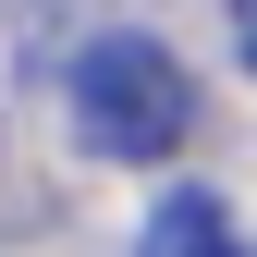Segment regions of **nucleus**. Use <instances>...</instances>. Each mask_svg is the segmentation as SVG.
<instances>
[{
  "label": "nucleus",
  "instance_id": "obj_1",
  "mask_svg": "<svg viewBox=\"0 0 257 257\" xmlns=\"http://www.w3.org/2000/svg\"><path fill=\"white\" fill-rule=\"evenodd\" d=\"M61 110H74L86 159H122V172H159L184 135H196V74L147 37V25H98L61 74Z\"/></svg>",
  "mask_w": 257,
  "mask_h": 257
},
{
  "label": "nucleus",
  "instance_id": "obj_2",
  "mask_svg": "<svg viewBox=\"0 0 257 257\" xmlns=\"http://www.w3.org/2000/svg\"><path fill=\"white\" fill-rule=\"evenodd\" d=\"M135 257H257V245H245V220L220 196H159L135 220Z\"/></svg>",
  "mask_w": 257,
  "mask_h": 257
},
{
  "label": "nucleus",
  "instance_id": "obj_3",
  "mask_svg": "<svg viewBox=\"0 0 257 257\" xmlns=\"http://www.w3.org/2000/svg\"><path fill=\"white\" fill-rule=\"evenodd\" d=\"M233 49H245V74H257V0H233Z\"/></svg>",
  "mask_w": 257,
  "mask_h": 257
}]
</instances>
